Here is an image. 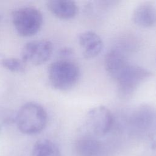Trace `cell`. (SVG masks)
Returning <instances> with one entry per match:
<instances>
[{
    "label": "cell",
    "instance_id": "obj_13",
    "mask_svg": "<svg viewBox=\"0 0 156 156\" xmlns=\"http://www.w3.org/2000/svg\"><path fill=\"white\" fill-rule=\"evenodd\" d=\"M33 156H61L57 146L47 139L38 140L32 148Z\"/></svg>",
    "mask_w": 156,
    "mask_h": 156
},
{
    "label": "cell",
    "instance_id": "obj_4",
    "mask_svg": "<svg viewBox=\"0 0 156 156\" xmlns=\"http://www.w3.org/2000/svg\"><path fill=\"white\" fill-rule=\"evenodd\" d=\"M152 76V73L138 65L129 64L115 80L121 98L130 97L138 87Z\"/></svg>",
    "mask_w": 156,
    "mask_h": 156
},
{
    "label": "cell",
    "instance_id": "obj_8",
    "mask_svg": "<svg viewBox=\"0 0 156 156\" xmlns=\"http://www.w3.org/2000/svg\"><path fill=\"white\" fill-rule=\"evenodd\" d=\"M129 64L123 52L118 49H111L105 55L104 60L105 70L115 80Z\"/></svg>",
    "mask_w": 156,
    "mask_h": 156
},
{
    "label": "cell",
    "instance_id": "obj_16",
    "mask_svg": "<svg viewBox=\"0 0 156 156\" xmlns=\"http://www.w3.org/2000/svg\"><path fill=\"white\" fill-rule=\"evenodd\" d=\"M72 54V49L69 48H64L60 49V54L63 57H67Z\"/></svg>",
    "mask_w": 156,
    "mask_h": 156
},
{
    "label": "cell",
    "instance_id": "obj_10",
    "mask_svg": "<svg viewBox=\"0 0 156 156\" xmlns=\"http://www.w3.org/2000/svg\"><path fill=\"white\" fill-rule=\"evenodd\" d=\"M46 6L52 14L62 20L71 19L78 12L77 4L73 1L51 0L47 2Z\"/></svg>",
    "mask_w": 156,
    "mask_h": 156
},
{
    "label": "cell",
    "instance_id": "obj_14",
    "mask_svg": "<svg viewBox=\"0 0 156 156\" xmlns=\"http://www.w3.org/2000/svg\"><path fill=\"white\" fill-rule=\"evenodd\" d=\"M0 65L6 69L14 73H22L25 71V63L21 59L14 57L3 58L0 60Z\"/></svg>",
    "mask_w": 156,
    "mask_h": 156
},
{
    "label": "cell",
    "instance_id": "obj_1",
    "mask_svg": "<svg viewBox=\"0 0 156 156\" xmlns=\"http://www.w3.org/2000/svg\"><path fill=\"white\" fill-rule=\"evenodd\" d=\"M48 114L44 108L36 102L23 104L16 115L18 129L26 135L37 134L46 126Z\"/></svg>",
    "mask_w": 156,
    "mask_h": 156
},
{
    "label": "cell",
    "instance_id": "obj_6",
    "mask_svg": "<svg viewBox=\"0 0 156 156\" xmlns=\"http://www.w3.org/2000/svg\"><path fill=\"white\" fill-rule=\"evenodd\" d=\"M87 119L93 131L98 136H104L108 133L113 124L111 112L103 105L90 109L87 113Z\"/></svg>",
    "mask_w": 156,
    "mask_h": 156
},
{
    "label": "cell",
    "instance_id": "obj_2",
    "mask_svg": "<svg viewBox=\"0 0 156 156\" xmlns=\"http://www.w3.org/2000/svg\"><path fill=\"white\" fill-rule=\"evenodd\" d=\"M48 75L49 81L54 88L67 90L78 82L80 70L75 63L68 60H59L49 65Z\"/></svg>",
    "mask_w": 156,
    "mask_h": 156
},
{
    "label": "cell",
    "instance_id": "obj_11",
    "mask_svg": "<svg viewBox=\"0 0 156 156\" xmlns=\"http://www.w3.org/2000/svg\"><path fill=\"white\" fill-rule=\"evenodd\" d=\"M133 23L141 27H151L156 24V8L149 4L138 5L132 14Z\"/></svg>",
    "mask_w": 156,
    "mask_h": 156
},
{
    "label": "cell",
    "instance_id": "obj_3",
    "mask_svg": "<svg viewBox=\"0 0 156 156\" xmlns=\"http://www.w3.org/2000/svg\"><path fill=\"white\" fill-rule=\"evenodd\" d=\"M12 20L18 35L28 37L35 35L40 30L43 16L40 10L34 7H23L13 11Z\"/></svg>",
    "mask_w": 156,
    "mask_h": 156
},
{
    "label": "cell",
    "instance_id": "obj_7",
    "mask_svg": "<svg viewBox=\"0 0 156 156\" xmlns=\"http://www.w3.org/2000/svg\"><path fill=\"white\" fill-rule=\"evenodd\" d=\"M156 123V109L148 105L136 107L130 114V125L136 130H151Z\"/></svg>",
    "mask_w": 156,
    "mask_h": 156
},
{
    "label": "cell",
    "instance_id": "obj_5",
    "mask_svg": "<svg viewBox=\"0 0 156 156\" xmlns=\"http://www.w3.org/2000/svg\"><path fill=\"white\" fill-rule=\"evenodd\" d=\"M53 52L52 43L47 40L27 42L21 51V60L25 63L40 65L48 62Z\"/></svg>",
    "mask_w": 156,
    "mask_h": 156
},
{
    "label": "cell",
    "instance_id": "obj_12",
    "mask_svg": "<svg viewBox=\"0 0 156 156\" xmlns=\"http://www.w3.org/2000/svg\"><path fill=\"white\" fill-rule=\"evenodd\" d=\"M101 148V144L98 140L88 136L77 140L74 146L77 156H99Z\"/></svg>",
    "mask_w": 156,
    "mask_h": 156
},
{
    "label": "cell",
    "instance_id": "obj_15",
    "mask_svg": "<svg viewBox=\"0 0 156 156\" xmlns=\"http://www.w3.org/2000/svg\"><path fill=\"white\" fill-rule=\"evenodd\" d=\"M149 138L151 147L152 149L156 150V123L150 130Z\"/></svg>",
    "mask_w": 156,
    "mask_h": 156
},
{
    "label": "cell",
    "instance_id": "obj_9",
    "mask_svg": "<svg viewBox=\"0 0 156 156\" xmlns=\"http://www.w3.org/2000/svg\"><path fill=\"white\" fill-rule=\"evenodd\" d=\"M78 42L83 49V55L87 58L97 57L102 51L103 42L94 32L87 30L78 36Z\"/></svg>",
    "mask_w": 156,
    "mask_h": 156
}]
</instances>
